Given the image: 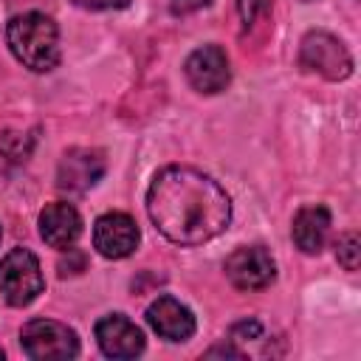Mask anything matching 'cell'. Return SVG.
<instances>
[{
  "label": "cell",
  "instance_id": "6da1fadb",
  "mask_svg": "<svg viewBox=\"0 0 361 361\" xmlns=\"http://www.w3.org/2000/svg\"><path fill=\"white\" fill-rule=\"evenodd\" d=\"M147 214L169 243L200 245L228 226L231 200L200 169L164 166L147 189Z\"/></svg>",
  "mask_w": 361,
  "mask_h": 361
},
{
  "label": "cell",
  "instance_id": "7a4b0ae2",
  "mask_svg": "<svg viewBox=\"0 0 361 361\" xmlns=\"http://www.w3.org/2000/svg\"><path fill=\"white\" fill-rule=\"evenodd\" d=\"M6 39L11 54L31 71L45 73L59 62V31L48 14L25 11L8 20Z\"/></svg>",
  "mask_w": 361,
  "mask_h": 361
},
{
  "label": "cell",
  "instance_id": "3957f363",
  "mask_svg": "<svg viewBox=\"0 0 361 361\" xmlns=\"http://www.w3.org/2000/svg\"><path fill=\"white\" fill-rule=\"evenodd\" d=\"M45 288L39 259L28 248H14L0 259V296L11 307L31 305Z\"/></svg>",
  "mask_w": 361,
  "mask_h": 361
},
{
  "label": "cell",
  "instance_id": "277c9868",
  "mask_svg": "<svg viewBox=\"0 0 361 361\" xmlns=\"http://www.w3.org/2000/svg\"><path fill=\"white\" fill-rule=\"evenodd\" d=\"M20 344L34 361H62L79 355V336L54 319H34L23 327Z\"/></svg>",
  "mask_w": 361,
  "mask_h": 361
},
{
  "label": "cell",
  "instance_id": "5b68a950",
  "mask_svg": "<svg viewBox=\"0 0 361 361\" xmlns=\"http://www.w3.org/2000/svg\"><path fill=\"white\" fill-rule=\"evenodd\" d=\"M299 62L305 71L319 73L330 82L347 79L353 73V56L344 48V42L327 31H310L302 37L299 48Z\"/></svg>",
  "mask_w": 361,
  "mask_h": 361
},
{
  "label": "cell",
  "instance_id": "8992f818",
  "mask_svg": "<svg viewBox=\"0 0 361 361\" xmlns=\"http://www.w3.org/2000/svg\"><path fill=\"white\" fill-rule=\"evenodd\" d=\"M226 276L240 290H262L274 282L276 265L262 245H243V248L228 254Z\"/></svg>",
  "mask_w": 361,
  "mask_h": 361
},
{
  "label": "cell",
  "instance_id": "52a82bcc",
  "mask_svg": "<svg viewBox=\"0 0 361 361\" xmlns=\"http://www.w3.org/2000/svg\"><path fill=\"white\" fill-rule=\"evenodd\" d=\"M141 231L124 212H107L93 223V248L107 259H124L138 248Z\"/></svg>",
  "mask_w": 361,
  "mask_h": 361
},
{
  "label": "cell",
  "instance_id": "ba28073f",
  "mask_svg": "<svg viewBox=\"0 0 361 361\" xmlns=\"http://www.w3.org/2000/svg\"><path fill=\"white\" fill-rule=\"evenodd\" d=\"M183 73L197 93H220V90H226V85L231 79L228 56L220 45H203V48L192 51L183 65Z\"/></svg>",
  "mask_w": 361,
  "mask_h": 361
},
{
  "label": "cell",
  "instance_id": "9c48e42d",
  "mask_svg": "<svg viewBox=\"0 0 361 361\" xmlns=\"http://www.w3.org/2000/svg\"><path fill=\"white\" fill-rule=\"evenodd\" d=\"M96 341L110 358H135L144 350V333L121 313H110L96 322Z\"/></svg>",
  "mask_w": 361,
  "mask_h": 361
},
{
  "label": "cell",
  "instance_id": "30bf717a",
  "mask_svg": "<svg viewBox=\"0 0 361 361\" xmlns=\"http://www.w3.org/2000/svg\"><path fill=\"white\" fill-rule=\"evenodd\" d=\"M104 175V158L96 149H68L56 169V186L62 192H85Z\"/></svg>",
  "mask_w": 361,
  "mask_h": 361
},
{
  "label": "cell",
  "instance_id": "8fae6325",
  "mask_svg": "<svg viewBox=\"0 0 361 361\" xmlns=\"http://www.w3.org/2000/svg\"><path fill=\"white\" fill-rule=\"evenodd\" d=\"M149 327L166 338V341H186L195 333V316L186 305H180L175 296H158L147 307Z\"/></svg>",
  "mask_w": 361,
  "mask_h": 361
},
{
  "label": "cell",
  "instance_id": "7c38bea8",
  "mask_svg": "<svg viewBox=\"0 0 361 361\" xmlns=\"http://www.w3.org/2000/svg\"><path fill=\"white\" fill-rule=\"evenodd\" d=\"M82 234V217L71 203H48L39 212V237L51 248H71Z\"/></svg>",
  "mask_w": 361,
  "mask_h": 361
},
{
  "label": "cell",
  "instance_id": "4fadbf2b",
  "mask_svg": "<svg viewBox=\"0 0 361 361\" xmlns=\"http://www.w3.org/2000/svg\"><path fill=\"white\" fill-rule=\"evenodd\" d=\"M330 231V212L324 206H305L293 217V243L305 254H319Z\"/></svg>",
  "mask_w": 361,
  "mask_h": 361
},
{
  "label": "cell",
  "instance_id": "5bb4252c",
  "mask_svg": "<svg viewBox=\"0 0 361 361\" xmlns=\"http://www.w3.org/2000/svg\"><path fill=\"white\" fill-rule=\"evenodd\" d=\"M336 259L347 268V271H355L358 268V259H361V240L355 231H347L338 237L336 243Z\"/></svg>",
  "mask_w": 361,
  "mask_h": 361
},
{
  "label": "cell",
  "instance_id": "9a60e30c",
  "mask_svg": "<svg viewBox=\"0 0 361 361\" xmlns=\"http://www.w3.org/2000/svg\"><path fill=\"white\" fill-rule=\"evenodd\" d=\"M271 0H237V8H240V17H243V25L248 28L262 11H268Z\"/></svg>",
  "mask_w": 361,
  "mask_h": 361
},
{
  "label": "cell",
  "instance_id": "2e32d148",
  "mask_svg": "<svg viewBox=\"0 0 361 361\" xmlns=\"http://www.w3.org/2000/svg\"><path fill=\"white\" fill-rule=\"evenodd\" d=\"M73 3L87 11H107V8H124L130 0H73Z\"/></svg>",
  "mask_w": 361,
  "mask_h": 361
},
{
  "label": "cell",
  "instance_id": "e0dca14e",
  "mask_svg": "<svg viewBox=\"0 0 361 361\" xmlns=\"http://www.w3.org/2000/svg\"><path fill=\"white\" fill-rule=\"evenodd\" d=\"M209 3L212 0H169V6H172L175 14H189V11H197V8L209 6Z\"/></svg>",
  "mask_w": 361,
  "mask_h": 361
},
{
  "label": "cell",
  "instance_id": "ac0fdd59",
  "mask_svg": "<svg viewBox=\"0 0 361 361\" xmlns=\"http://www.w3.org/2000/svg\"><path fill=\"white\" fill-rule=\"evenodd\" d=\"M209 355H234V358H240V353L234 347H214V350H209Z\"/></svg>",
  "mask_w": 361,
  "mask_h": 361
},
{
  "label": "cell",
  "instance_id": "d6986e66",
  "mask_svg": "<svg viewBox=\"0 0 361 361\" xmlns=\"http://www.w3.org/2000/svg\"><path fill=\"white\" fill-rule=\"evenodd\" d=\"M0 358H3V350H0Z\"/></svg>",
  "mask_w": 361,
  "mask_h": 361
}]
</instances>
